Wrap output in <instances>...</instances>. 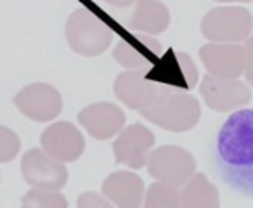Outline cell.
<instances>
[{"label":"cell","instance_id":"1","mask_svg":"<svg viewBox=\"0 0 253 208\" xmlns=\"http://www.w3.org/2000/svg\"><path fill=\"white\" fill-rule=\"evenodd\" d=\"M215 163L232 191L253 198V110H239L225 120L215 142Z\"/></svg>","mask_w":253,"mask_h":208},{"label":"cell","instance_id":"2","mask_svg":"<svg viewBox=\"0 0 253 208\" xmlns=\"http://www.w3.org/2000/svg\"><path fill=\"white\" fill-rule=\"evenodd\" d=\"M141 115L156 127L169 132H187L200 122L201 108L194 95L169 90L156 104L141 111Z\"/></svg>","mask_w":253,"mask_h":208},{"label":"cell","instance_id":"3","mask_svg":"<svg viewBox=\"0 0 253 208\" xmlns=\"http://www.w3.org/2000/svg\"><path fill=\"white\" fill-rule=\"evenodd\" d=\"M68 45L80 56H101L113 42V32L88 9H77L66 21Z\"/></svg>","mask_w":253,"mask_h":208},{"label":"cell","instance_id":"4","mask_svg":"<svg viewBox=\"0 0 253 208\" xmlns=\"http://www.w3.org/2000/svg\"><path fill=\"white\" fill-rule=\"evenodd\" d=\"M148 172L156 182L170 187H184L196 175V160L180 146H160L153 149L148 160Z\"/></svg>","mask_w":253,"mask_h":208},{"label":"cell","instance_id":"5","mask_svg":"<svg viewBox=\"0 0 253 208\" xmlns=\"http://www.w3.org/2000/svg\"><path fill=\"white\" fill-rule=\"evenodd\" d=\"M253 16L243 7H215L201 19V33L211 43H238L250 39Z\"/></svg>","mask_w":253,"mask_h":208},{"label":"cell","instance_id":"6","mask_svg":"<svg viewBox=\"0 0 253 208\" xmlns=\"http://www.w3.org/2000/svg\"><path fill=\"white\" fill-rule=\"evenodd\" d=\"M113 90L118 101H122L130 110L144 111L160 101L172 88L155 82L148 70H128L116 77Z\"/></svg>","mask_w":253,"mask_h":208},{"label":"cell","instance_id":"7","mask_svg":"<svg viewBox=\"0 0 253 208\" xmlns=\"http://www.w3.org/2000/svg\"><path fill=\"white\" fill-rule=\"evenodd\" d=\"M21 173L26 184L33 189L59 191L68 182V170L64 163L50 158L43 149L33 148L21 158Z\"/></svg>","mask_w":253,"mask_h":208},{"label":"cell","instance_id":"8","mask_svg":"<svg viewBox=\"0 0 253 208\" xmlns=\"http://www.w3.org/2000/svg\"><path fill=\"white\" fill-rule=\"evenodd\" d=\"M155 146V135L146 125L132 124L123 128L113 142L115 160L120 165H126L132 170H139L148 165L149 155Z\"/></svg>","mask_w":253,"mask_h":208},{"label":"cell","instance_id":"9","mask_svg":"<svg viewBox=\"0 0 253 208\" xmlns=\"http://www.w3.org/2000/svg\"><path fill=\"white\" fill-rule=\"evenodd\" d=\"M14 104L33 122H50L63 110V99L49 83H30L16 94Z\"/></svg>","mask_w":253,"mask_h":208},{"label":"cell","instance_id":"10","mask_svg":"<svg viewBox=\"0 0 253 208\" xmlns=\"http://www.w3.org/2000/svg\"><path fill=\"white\" fill-rule=\"evenodd\" d=\"M200 92L207 106L217 113H227L238 106H245L252 99L248 85L238 78H217L207 75L201 82Z\"/></svg>","mask_w":253,"mask_h":208},{"label":"cell","instance_id":"11","mask_svg":"<svg viewBox=\"0 0 253 208\" xmlns=\"http://www.w3.org/2000/svg\"><path fill=\"white\" fill-rule=\"evenodd\" d=\"M148 73L155 82L169 88L191 90L198 83V70L191 56L173 49L167 50L165 56L160 57L158 63L148 70Z\"/></svg>","mask_w":253,"mask_h":208},{"label":"cell","instance_id":"12","mask_svg":"<svg viewBox=\"0 0 253 208\" xmlns=\"http://www.w3.org/2000/svg\"><path fill=\"white\" fill-rule=\"evenodd\" d=\"M42 149L61 163H73L84 155L85 139L70 122H56L42 132Z\"/></svg>","mask_w":253,"mask_h":208},{"label":"cell","instance_id":"13","mask_svg":"<svg viewBox=\"0 0 253 208\" xmlns=\"http://www.w3.org/2000/svg\"><path fill=\"white\" fill-rule=\"evenodd\" d=\"M125 113L113 102H94L78 113V122L90 137L108 141L123 130Z\"/></svg>","mask_w":253,"mask_h":208},{"label":"cell","instance_id":"14","mask_svg":"<svg viewBox=\"0 0 253 208\" xmlns=\"http://www.w3.org/2000/svg\"><path fill=\"white\" fill-rule=\"evenodd\" d=\"M208 75L217 78H238L245 71V47L238 43H207L200 49Z\"/></svg>","mask_w":253,"mask_h":208},{"label":"cell","instance_id":"15","mask_svg":"<svg viewBox=\"0 0 253 208\" xmlns=\"http://www.w3.org/2000/svg\"><path fill=\"white\" fill-rule=\"evenodd\" d=\"M160 57L162 43L153 37H128L113 50V59L128 70H151Z\"/></svg>","mask_w":253,"mask_h":208},{"label":"cell","instance_id":"16","mask_svg":"<svg viewBox=\"0 0 253 208\" xmlns=\"http://www.w3.org/2000/svg\"><path fill=\"white\" fill-rule=\"evenodd\" d=\"M102 194L116 208H141L144 203V180L134 172L118 170L102 182Z\"/></svg>","mask_w":253,"mask_h":208},{"label":"cell","instance_id":"17","mask_svg":"<svg viewBox=\"0 0 253 208\" xmlns=\"http://www.w3.org/2000/svg\"><path fill=\"white\" fill-rule=\"evenodd\" d=\"M170 25V12L162 0H137L130 26L148 35L163 33Z\"/></svg>","mask_w":253,"mask_h":208},{"label":"cell","instance_id":"18","mask_svg":"<svg viewBox=\"0 0 253 208\" xmlns=\"http://www.w3.org/2000/svg\"><path fill=\"white\" fill-rule=\"evenodd\" d=\"M182 208H220L218 189L205 173H196L180 191Z\"/></svg>","mask_w":253,"mask_h":208},{"label":"cell","instance_id":"19","mask_svg":"<svg viewBox=\"0 0 253 208\" xmlns=\"http://www.w3.org/2000/svg\"><path fill=\"white\" fill-rule=\"evenodd\" d=\"M144 208H182L180 191L162 182H153L146 189Z\"/></svg>","mask_w":253,"mask_h":208},{"label":"cell","instance_id":"20","mask_svg":"<svg viewBox=\"0 0 253 208\" xmlns=\"http://www.w3.org/2000/svg\"><path fill=\"white\" fill-rule=\"evenodd\" d=\"M21 208H68V201L59 191L30 189L21 198Z\"/></svg>","mask_w":253,"mask_h":208},{"label":"cell","instance_id":"21","mask_svg":"<svg viewBox=\"0 0 253 208\" xmlns=\"http://www.w3.org/2000/svg\"><path fill=\"white\" fill-rule=\"evenodd\" d=\"M21 141L11 128L0 125V163H9L18 156Z\"/></svg>","mask_w":253,"mask_h":208},{"label":"cell","instance_id":"22","mask_svg":"<svg viewBox=\"0 0 253 208\" xmlns=\"http://www.w3.org/2000/svg\"><path fill=\"white\" fill-rule=\"evenodd\" d=\"M77 208H116L104 194H99L95 191L82 193L77 200Z\"/></svg>","mask_w":253,"mask_h":208},{"label":"cell","instance_id":"23","mask_svg":"<svg viewBox=\"0 0 253 208\" xmlns=\"http://www.w3.org/2000/svg\"><path fill=\"white\" fill-rule=\"evenodd\" d=\"M245 75H246V80L248 83L253 87V37H250L248 40L245 42Z\"/></svg>","mask_w":253,"mask_h":208},{"label":"cell","instance_id":"24","mask_svg":"<svg viewBox=\"0 0 253 208\" xmlns=\"http://www.w3.org/2000/svg\"><path fill=\"white\" fill-rule=\"evenodd\" d=\"M106 2L115 5V7H128L130 4H134L135 0H106Z\"/></svg>","mask_w":253,"mask_h":208},{"label":"cell","instance_id":"25","mask_svg":"<svg viewBox=\"0 0 253 208\" xmlns=\"http://www.w3.org/2000/svg\"><path fill=\"white\" fill-rule=\"evenodd\" d=\"M215 2H253V0H215Z\"/></svg>","mask_w":253,"mask_h":208}]
</instances>
